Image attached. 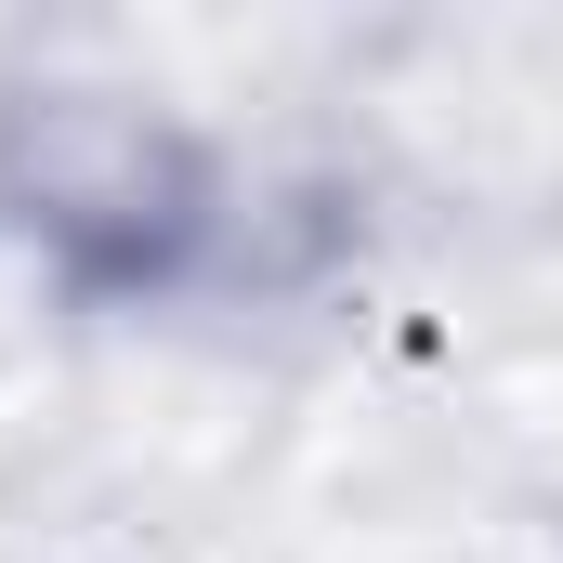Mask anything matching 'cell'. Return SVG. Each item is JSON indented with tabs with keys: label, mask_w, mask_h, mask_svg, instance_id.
<instances>
[]
</instances>
